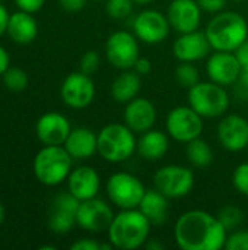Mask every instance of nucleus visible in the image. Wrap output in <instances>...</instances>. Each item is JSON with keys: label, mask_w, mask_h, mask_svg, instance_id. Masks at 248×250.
<instances>
[{"label": "nucleus", "mask_w": 248, "mask_h": 250, "mask_svg": "<svg viewBox=\"0 0 248 250\" xmlns=\"http://www.w3.org/2000/svg\"><path fill=\"white\" fill-rule=\"evenodd\" d=\"M175 79L181 86L190 89L191 86L200 82V73H199V69L193 63L181 62L175 69Z\"/></svg>", "instance_id": "28"}, {"label": "nucleus", "mask_w": 248, "mask_h": 250, "mask_svg": "<svg viewBox=\"0 0 248 250\" xmlns=\"http://www.w3.org/2000/svg\"><path fill=\"white\" fill-rule=\"evenodd\" d=\"M212 45L205 34V31H191L180 34V37L172 44V54L180 62H199L210 54Z\"/></svg>", "instance_id": "18"}, {"label": "nucleus", "mask_w": 248, "mask_h": 250, "mask_svg": "<svg viewBox=\"0 0 248 250\" xmlns=\"http://www.w3.org/2000/svg\"><path fill=\"white\" fill-rule=\"evenodd\" d=\"M205 34L212 50L235 53L248 38V23L241 13L222 10L209 21Z\"/></svg>", "instance_id": "3"}, {"label": "nucleus", "mask_w": 248, "mask_h": 250, "mask_svg": "<svg viewBox=\"0 0 248 250\" xmlns=\"http://www.w3.org/2000/svg\"><path fill=\"white\" fill-rule=\"evenodd\" d=\"M136 4H149V3H152V1H155V0H133Z\"/></svg>", "instance_id": "46"}, {"label": "nucleus", "mask_w": 248, "mask_h": 250, "mask_svg": "<svg viewBox=\"0 0 248 250\" xmlns=\"http://www.w3.org/2000/svg\"><path fill=\"white\" fill-rule=\"evenodd\" d=\"M238 82L248 89V66L246 67H241V75H240V79Z\"/></svg>", "instance_id": "44"}, {"label": "nucleus", "mask_w": 248, "mask_h": 250, "mask_svg": "<svg viewBox=\"0 0 248 250\" xmlns=\"http://www.w3.org/2000/svg\"><path fill=\"white\" fill-rule=\"evenodd\" d=\"M34 13L18 10L10 15L7 22V35L16 44L26 45L31 44L38 35V23L32 16Z\"/></svg>", "instance_id": "23"}, {"label": "nucleus", "mask_w": 248, "mask_h": 250, "mask_svg": "<svg viewBox=\"0 0 248 250\" xmlns=\"http://www.w3.org/2000/svg\"><path fill=\"white\" fill-rule=\"evenodd\" d=\"M98 1H99V0H98Z\"/></svg>", "instance_id": "50"}, {"label": "nucleus", "mask_w": 248, "mask_h": 250, "mask_svg": "<svg viewBox=\"0 0 248 250\" xmlns=\"http://www.w3.org/2000/svg\"><path fill=\"white\" fill-rule=\"evenodd\" d=\"M240 63H241V67H246L248 66V38L238 47V50L235 51Z\"/></svg>", "instance_id": "40"}, {"label": "nucleus", "mask_w": 248, "mask_h": 250, "mask_svg": "<svg viewBox=\"0 0 248 250\" xmlns=\"http://www.w3.org/2000/svg\"><path fill=\"white\" fill-rule=\"evenodd\" d=\"M232 185L243 196H248V161L235 167L232 173Z\"/></svg>", "instance_id": "32"}, {"label": "nucleus", "mask_w": 248, "mask_h": 250, "mask_svg": "<svg viewBox=\"0 0 248 250\" xmlns=\"http://www.w3.org/2000/svg\"><path fill=\"white\" fill-rule=\"evenodd\" d=\"M60 97L70 108L82 110L88 107L95 98V83L91 75H86L80 70L67 75L61 83Z\"/></svg>", "instance_id": "13"}, {"label": "nucleus", "mask_w": 248, "mask_h": 250, "mask_svg": "<svg viewBox=\"0 0 248 250\" xmlns=\"http://www.w3.org/2000/svg\"><path fill=\"white\" fill-rule=\"evenodd\" d=\"M137 37L129 31H115L113 32L105 42V56L107 60L120 70L133 69L139 54Z\"/></svg>", "instance_id": "10"}, {"label": "nucleus", "mask_w": 248, "mask_h": 250, "mask_svg": "<svg viewBox=\"0 0 248 250\" xmlns=\"http://www.w3.org/2000/svg\"><path fill=\"white\" fill-rule=\"evenodd\" d=\"M202 12L197 0H172L167 9V18L171 29L186 34L199 29Z\"/></svg>", "instance_id": "17"}, {"label": "nucleus", "mask_w": 248, "mask_h": 250, "mask_svg": "<svg viewBox=\"0 0 248 250\" xmlns=\"http://www.w3.org/2000/svg\"><path fill=\"white\" fill-rule=\"evenodd\" d=\"M99 54L94 50L86 51L82 57H80V63H79V69L80 72L86 73V75H94L98 67H99Z\"/></svg>", "instance_id": "34"}, {"label": "nucleus", "mask_w": 248, "mask_h": 250, "mask_svg": "<svg viewBox=\"0 0 248 250\" xmlns=\"http://www.w3.org/2000/svg\"><path fill=\"white\" fill-rule=\"evenodd\" d=\"M72 250H102V243L92 239H79L72 246Z\"/></svg>", "instance_id": "37"}, {"label": "nucleus", "mask_w": 248, "mask_h": 250, "mask_svg": "<svg viewBox=\"0 0 248 250\" xmlns=\"http://www.w3.org/2000/svg\"><path fill=\"white\" fill-rule=\"evenodd\" d=\"M9 18H10V13L7 12L6 6L1 4V1H0V37H1L3 34H6V31H7Z\"/></svg>", "instance_id": "41"}, {"label": "nucleus", "mask_w": 248, "mask_h": 250, "mask_svg": "<svg viewBox=\"0 0 248 250\" xmlns=\"http://www.w3.org/2000/svg\"><path fill=\"white\" fill-rule=\"evenodd\" d=\"M247 218H248V212H247Z\"/></svg>", "instance_id": "47"}, {"label": "nucleus", "mask_w": 248, "mask_h": 250, "mask_svg": "<svg viewBox=\"0 0 248 250\" xmlns=\"http://www.w3.org/2000/svg\"><path fill=\"white\" fill-rule=\"evenodd\" d=\"M143 248H146L148 250H162L164 243H161L158 239H148L146 243L143 245Z\"/></svg>", "instance_id": "43"}, {"label": "nucleus", "mask_w": 248, "mask_h": 250, "mask_svg": "<svg viewBox=\"0 0 248 250\" xmlns=\"http://www.w3.org/2000/svg\"><path fill=\"white\" fill-rule=\"evenodd\" d=\"M142 88V79L137 72L133 69L123 70L111 83V97L114 101L127 104L133 98L139 97Z\"/></svg>", "instance_id": "26"}, {"label": "nucleus", "mask_w": 248, "mask_h": 250, "mask_svg": "<svg viewBox=\"0 0 248 250\" xmlns=\"http://www.w3.org/2000/svg\"><path fill=\"white\" fill-rule=\"evenodd\" d=\"M238 1H241V0H238Z\"/></svg>", "instance_id": "49"}, {"label": "nucleus", "mask_w": 248, "mask_h": 250, "mask_svg": "<svg viewBox=\"0 0 248 250\" xmlns=\"http://www.w3.org/2000/svg\"><path fill=\"white\" fill-rule=\"evenodd\" d=\"M45 0H15V4L18 6L19 10L29 12V13H37L42 9Z\"/></svg>", "instance_id": "36"}, {"label": "nucleus", "mask_w": 248, "mask_h": 250, "mask_svg": "<svg viewBox=\"0 0 248 250\" xmlns=\"http://www.w3.org/2000/svg\"><path fill=\"white\" fill-rule=\"evenodd\" d=\"M228 237L218 217L203 209L183 212L174 227V239L183 250H221Z\"/></svg>", "instance_id": "1"}, {"label": "nucleus", "mask_w": 248, "mask_h": 250, "mask_svg": "<svg viewBox=\"0 0 248 250\" xmlns=\"http://www.w3.org/2000/svg\"><path fill=\"white\" fill-rule=\"evenodd\" d=\"M186 157L189 160V163L197 168H206L212 164L213 161V152L210 145L202 139V138H196L190 142L186 144Z\"/></svg>", "instance_id": "27"}, {"label": "nucleus", "mask_w": 248, "mask_h": 250, "mask_svg": "<svg viewBox=\"0 0 248 250\" xmlns=\"http://www.w3.org/2000/svg\"><path fill=\"white\" fill-rule=\"evenodd\" d=\"M152 224L139 208L121 209L114 215L107 234L114 249L136 250L149 239Z\"/></svg>", "instance_id": "2"}, {"label": "nucleus", "mask_w": 248, "mask_h": 250, "mask_svg": "<svg viewBox=\"0 0 248 250\" xmlns=\"http://www.w3.org/2000/svg\"><path fill=\"white\" fill-rule=\"evenodd\" d=\"M146 193V188L139 177L127 171H117L107 180V196L120 209L137 208Z\"/></svg>", "instance_id": "7"}, {"label": "nucleus", "mask_w": 248, "mask_h": 250, "mask_svg": "<svg viewBox=\"0 0 248 250\" xmlns=\"http://www.w3.org/2000/svg\"><path fill=\"white\" fill-rule=\"evenodd\" d=\"M219 144L229 152H240L248 146V120L240 114L222 116L216 129Z\"/></svg>", "instance_id": "16"}, {"label": "nucleus", "mask_w": 248, "mask_h": 250, "mask_svg": "<svg viewBox=\"0 0 248 250\" xmlns=\"http://www.w3.org/2000/svg\"><path fill=\"white\" fill-rule=\"evenodd\" d=\"M73 158L63 145H44L35 155L32 168L37 180L44 186H58L67 180Z\"/></svg>", "instance_id": "4"}, {"label": "nucleus", "mask_w": 248, "mask_h": 250, "mask_svg": "<svg viewBox=\"0 0 248 250\" xmlns=\"http://www.w3.org/2000/svg\"><path fill=\"white\" fill-rule=\"evenodd\" d=\"M123 120L134 133H143L153 129L156 122V108L153 103L143 97H136L124 107Z\"/></svg>", "instance_id": "20"}, {"label": "nucleus", "mask_w": 248, "mask_h": 250, "mask_svg": "<svg viewBox=\"0 0 248 250\" xmlns=\"http://www.w3.org/2000/svg\"><path fill=\"white\" fill-rule=\"evenodd\" d=\"M0 1H3V0H0Z\"/></svg>", "instance_id": "48"}, {"label": "nucleus", "mask_w": 248, "mask_h": 250, "mask_svg": "<svg viewBox=\"0 0 248 250\" xmlns=\"http://www.w3.org/2000/svg\"><path fill=\"white\" fill-rule=\"evenodd\" d=\"M137 208L152 226H162L168 218V198L156 189H146V193Z\"/></svg>", "instance_id": "25"}, {"label": "nucleus", "mask_w": 248, "mask_h": 250, "mask_svg": "<svg viewBox=\"0 0 248 250\" xmlns=\"http://www.w3.org/2000/svg\"><path fill=\"white\" fill-rule=\"evenodd\" d=\"M227 250H248V230H234L228 233L225 248Z\"/></svg>", "instance_id": "33"}, {"label": "nucleus", "mask_w": 248, "mask_h": 250, "mask_svg": "<svg viewBox=\"0 0 248 250\" xmlns=\"http://www.w3.org/2000/svg\"><path fill=\"white\" fill-rule=\"evenodd\" d=\"M72 130L69 119L56 111L44 113L35 125V133L44 145H63Z\"/></svg>", "instance_id": "19"}, {"label": "nucleus", "mask_w": 248, "mask_h": 250, "mask_svg": "<svg viewBox=\"0 0 248 250\" xmlns=\"http://www.w3.org/2000/svg\"><path fill=\"white\" fill-rule=\"evenodd\" d=\"M114 215L115 214L111 207L105 201L95 196L80 201L76 214V226L89 233H102L108 230Z\"/></svg>", "instance_id": "12"}, {"label": "nucleus", "mask_w": 248, "mask_h": 250, "mask_svg": "<svg viewBox=\"0 0 248 250\" xmlns=\"http://www.w3.org/2000/svg\"><path fill=\"white\" fill-rule=\"evenodd\" d=\"M10 56L9 53L4 50V47L0 45V78L4 75V72L10 67Z\"/></svg>", "instance_id": "42"}, {"label": "nucleus", "mask_w": 248, "mask_h": 250, "mask_svg": "<svg viewBox=\"0 0 248 250\" xmlns=\"http://www.w3.org/2000/svg\"><path fill=\"white\" fill-rule=\"evenodd\" d=\"M231 100L225 86L206 81L189 89V105L203 119H218L227 114Z\"/></svg>", "instance_id": "6"}, {"label": "nucleus", "mask_w": 248, "mask_h": 250, "mask_svg": "<svg viewBox=\"0 0 248 250\" xmlns=\"http://www.w3.org/2000/svg\"><path fill=\"white\" fill-rule=\"evenodd\" d=\"M133 70L137 72L140 76H146V75H149L152 72V63L146 57H139L136 60L134 66H133Z\"/></svg>", "instance_id": "38"}, {"label": "nucleus", "mask_w": 248, "mask_h": 250, "mask_svg": "<svg viewBox=\"0 0 248 250\" xmlns=\"http://www.w3.org/2000/svg\"><path fill=\"white\" fill-rule=\"evenodd\" d=\"M153 186L168 199H180L191 192L194 186V174L184 166H164L153 174Z\"/></svg>", "instance_id": "8"}, {"label": "nucleus", "mask_w": 248, "mask_h": 250, "mask_svg": "<svg viewBox=\"0 0 248 250\" xmlns=\"http://www.w3.org/2000/svg\"><path fill=\"white\" fill-rule=\"evenodd\" d=\"M200 9L208 13H219L225 10L228 0H197Z\"/></svg>", "instance_id": "35"}, {"label": "nucleus", "mask_w": 248, "mask_h": 250, "mask_svg": "<svg viewBox=\"0 0 248 250\" xmlns=\"http://www.w3.org/2000/svg\"><path fill=\"white\" fill-rule=\"evenodd\" d=\"M80 201L69 190L54 196L48 214V227L56 234H66L76 226V214Z\"/></svg>", "instance_id": "14"}, {"label": "nucleus", "mask_w": 248, "mask_h": 250, "mask_svg": "<svg viewBox=\"0 0 248 250\" xmlns=\"http://www.w3.org/2000/svg\"><path fill=\"white\" fill-rule=\"evenodd\" d=\"M206 73L209 81L222 86H229L238 82L241 63L232 51H215L206 62Z\"/></svg>", "instance_id": "15"}, {"label": "nucleus", "mask_w": 248, "mask_h": 250, "mask_svg": "<svg viewBox=\"0 0 248 250\" xmlns=\"http://www.w3.org/2000/svg\"><path fill=\"white\" fill-rule=\"evenodd\" d=\"M133 6H134L133 0H107L105 12L111 19L120 21V19H126L133 13Z\"/></svg>", "instance_id": "31"}, {"label": "nucleus", "mask_w": 248, "mask_h": 250, "mask_svg": "<svg viewBox=\"0 0 248 250\" xmlns=\"http://www.w3.org/2000/svg\"><path fill=\"white\" fill-rule=\"evenodd\" d=\"M167 133L177 142L187 144L196 138H200L205 123L203 117L190 105L174 107L167 116Z\"/></svg>", "instance_id": "9"}, {"label": "nucleus", "mask_w": 248, "mask_h": 250, "mask_svg": "<svg viewBox=\"0 0 248 250\" xmlns=\"http://www.w3.org/2000/svg\"><path fill=\"white\" fill-rule=\"evenodd\" d=\"M1 79H3V83L6 85V88L10 91H15V92L23 91L29 82L28 73L20 67H9L4 72V75L1 76Z\"/></svg>", "instance_id": "29"}, {"label": "nucleus", "mask_w": 248, "mask_h": 250, "mask_svg": "<svg viewBox=\"0 0 248 250\" xmlns=\"http://www.w3.org/2000/svg\"><path fill=\"white\" fill-rule=\"evenodd\" d=\"M101 188L98 171L89 166H80L70 171L67 177V190L79 201L95 198Z\"/></svg>", "instance_id": "21"}, {"label": "nucleus", "mask_w": 248, "mask_h": 250, "mask_svg": "<svg viewBox=\"0 0 248 250\" xmlns=\"http://www.w3.org/2000/svg\"><path fill=\"white\" fill-rule=\"evenodd\" d=\"M98 154L108 163H124L136 152L134 132L124 123H110L98 133Z\"/></svg>", "instance_id": "5"}, {"label": "nucleus", "mask_w": 248, "mask_h": 250, "mask_svg": "<svg viewBox=\"0 0 248 250\" xmlns=\"http://www.w3.org/2000/svg\"><path fill=\"white\" fill-rule=\"evenodd\" d=\"M63 146L73 160H88L98 154V138L88 127H76L70 130Z\"/></svg>", "instance_id": "22"}, {"label": "nucleus", "mask_w": 248, "mask_h": 250, "mask_svg": "<svg viewBox=\"0 0 248 250\" xmlns=\"http://www.w3.org/2000/svg\"><path fill=\"white\" fill-rule=\"evenodd\" d=\"M171 31L167 15L156 9H145L134 16L133 32L139 41L145 44L162 42Z\"/></svg>", "instance_id": "11"}, {"label": "nucleus", "mask_w": 248, "mask_h": 250, "mask_svg": "<svg viewBox=\"0 0 248 250\" xmlns=\"http://www.w3.org/2000/svg\"><path fill=\"white\" fill-rule=\"evenodd\" d=\"M170 148L168 135L161 130H146L140 133L137 139L136 152L146 161H158L161 160Z\"/></svg>", "instance_id": "24"}, {"label": "nucleus", "mask_w": 248, "mask_h": 250, "mask_svg": "<svg viewBox=\"0 0 248 250\" xmlns=\"http://www.w3.org/2000/svg\"><path fill=\"white\" fill-rule=\"evenodd\" d=\"M58 3L66 12H79L86 6V0H58Z\"/></svg>", "instance_id": "39"}, {"label": "nucleus", "mask_w": 248, "mask_h": 250, "mask_svg": "<svg viewBox=\"0 0 248 250\" xmlns=\"http://www.w3.org/2000/svg\"><path fill=\"white\" fill-rule=\"evenodd\" d=\"M216 217L219 218V221L222 223V226L227 229L228 233L240 229V226L244 221V212L238 207H234V205L224 207Z\"/></svg>", "instance_id": "30"}, {"label": "nucleus", "mask_w": 248, "mask_h": 250, "mask_svg": "<svg viewBox=\"0 0 248 250\" xmlns=\"http://www.w3.org/2000/svg\"><path fill=\"white\" fill-rule=\"evenodd\" d=\"M4 217H6V209H4L3 204L0 202V227H1V224L4 221Z\"/></svg>", "instance_id": "45"}]
</instances>
